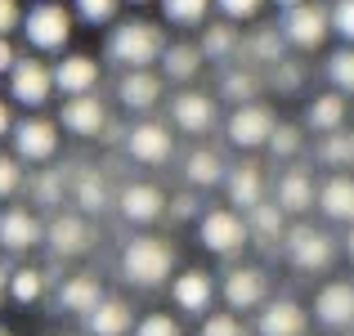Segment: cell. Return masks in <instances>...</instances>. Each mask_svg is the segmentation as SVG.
Returning a JSON list of instances; mask_svg holds the SVG:
<instances>
[{"mask_svg": "<svg viewBox=\"0 0 354 336\" xmlns=\"http://www.w3.org/2000/svg\"><path fill=\"white\" fill-rule=\"evenodd\" d=\"M175 265H180L175 242L157 238V233H139V238H130L126 247H121V278L135 283V287H162V283H171Z\"/></svg>", "mask_w": 354, "mask_h": 336, "instance_id": "6da1fadb", "label": "cell"}, {"mask_svg": "<svg viewBox=\"0 0 354 336\" xmlns=\"http://www.w3.org/2000/svg\"><path fill=\"white\" fill-rule=\"evenodd\" d=\"M104 50L117 68H153L166 50V32L153 18H121V23H113Z\"/></svg>", "mask_w": 354, "mask_h": 336, "instance_id": "7a4b0ae2", "label": "cell"}, {"mask_svg": "<svg viewBox=\"0 0 354 336\" xmlns=\"http://www.w3.org/2000/svg\"><path fill=\"white\" fill-rule=\"evenodd\" d=\"M72 27H77V14L63 0H36L32 9H23V41L45 59L72 45Z\"/></svg>", "mask_w": 354, "mask_h": 336, "instance_id": "3957f363", "label": "cell"}, {"mask_svg": "<svg viewBox=\"0 0 354 336\" xmlns=\"http://www.w3.org/2000/svg\"><path fill=\"white\" fill-rule=\"evenodd\" d=\"M283 41L301 54H314L328 45L332 36V5H319V0H301V5L283 9V23H278Z\"/></svg>", "mask_w": 354, "mask_h": 336, "instance_id": "277c9868", "label": "cell"}, {"mask_svg": "<svg viewBox=\"0 0 354 336\" xmlns=\"http://www.w3.org/2000/svg\"><path fill=\"white\" fill-rule=\"evenodd\" d=\"M9 104L41 112L54 95V68L45 63V54H18V63L9 68Z\"/></svg>", "mask_w": 354, "mask_h": 336, "instance_id": "5b68a950", "label": "cell"}, {"mask_svg": "<svg viewBox=\"0 0 354 336\" xmlns=\"http://www.w3.org/2000/svg\"><path fill=\"white\" fill-rule=\"evenodd\" d=\"M283 251L301 274H328V269L337 265V242H332V233L314 229V224H292V229L283 233Z\"/></svg>", "mask_w": 354, "mask_h": 336, "instance_id": "8992f818", "label": "cell"}, {"mask_svg": "<svg viewBox=\"0 0 354 336\" xmlns=\"http://www.w3.org/2000/svg\"><path fill=\"white\" fill-rule=\"evenodd\" d=\"M198 242L211 251V256H238L242 247L251 242V224L238 207H220V211H207L198 220Z\"/></svg>", "mask_w": 354, "mask_h": 336, "instance_id": "52a82bcc", "label": "cell"}, {"mask_svg": "<svg viewBox=\"0 0 354 336\" xmlns=\"http://www.w3.org/2000/svg\"><path fill=\"white\" fill-rule=\"evenodd\" d=\"M274 108L251 99V104H234V112L225 117V139L238 148V153H256V148L269 144V130H274Z\"/></svg>", "mask_w": 354, "mask_h": 336, "instance_id": "ba28073f", "label": "cell"}, {"mask_svg": "<svg viewBox=\"0 0 354 336\" xmlns=\"http://www.w3.org/2000/svg\"><path fill=\"white\" fill-rule=\"evenodd\" d=\"M9 139H14V153L23 157L27 166H50L54 157H59V121L41 117V112L14 121Z\"/></svg>", "mask_w": 354, "mask_h": 336, "instance_id": "9c48e42d", "label": "cell"}, {"mask_svg": "<svg viewBox=\"0 0 354 336\" xmlns=\"http://www.w3.org/2000/svg\"><path fill=\"white\" fill-rule=\"evenodd\" d=\"M220 301H225L229 310H238V314L260 310V305L269 301V274L256 269V265H234L225 274V283H220Z\"/></svg>", "mask_w": 354, "mask_h": 336, "instance_id": "30bf717a", "label": "cell"}, {"mask_svg": "<svg viewBox=\"0 0 354 336\" xmlns=\"http://www.w3.org/2000/svg\"><path fill=\"white\" fill-rule=\"evenodd\" d=\"M59 126L77 139H99L108 130V104L90 90V95H68L59 108Z\"/></svg>", "mask_w": 354, "mask_h": 336, "instance_id": "8fae6325", "label": "cell"}, {"mask_svg": "<svg viewBox=\"0 0 354 336\" xmlns=\"http://www.w3.org/2000/svg\"><path fill=\"white\" fill-rule=\"evenodd\" d=\"M126 153L135 157L139 166H162L175 157V135L171 126H162V121H135V126L126 130Z\"/></svg>", "mask_w": 354, "mask_h": 336, "instance_id": "7c38bea8", "label": "cell"}, {"mask_svg": "<svg viewBox=\"0 0 354 336\" xmlns=\"http://www.w3.org/2000/svg\"><path fill=\"white\" fill-rule=\"evenodd\" d=\"M41 242H45V220L36 216V211L14 207V202L0 211V251H9V256H23V251L41 247Z\"/></svg>", "mask_w": 354, "mask_h": 336, "instance_id": "4fadbf2b", "label": "cell"}, {"mask_svg": "<svg viewBox=\"0 0 354 336\" xmlns=\"http://www.w3.org/2000/svg\"><path fill=\"white\" fill-rule=\"evenodd\" d=\"M314 319L328 332H354V283L337 278V283H323L314 296Z\"/></svg>", "mask_w": 354, "mask_h": 336, "instance_id": "5bb4252c", "label": "cell"}, {"mask_svg": "<svg viewBox=\"0 0 354 336\" xmlns=\"http://www.w3.org/2000/svg\"><path fill=\"white\" fill-rule=\"evenodd\" d=\"M171 121L184 135H211V130L220 126V108H216V99L202 95V90H180V95L171 99Z\"/></svg>", "mask_w": 354, "mask_h": 336, "instance_id": "9a60e30c", "label": "cell"}, {"mask_svg": "<svg viewBox=\"0 0 354 336\" xmlns=\"http://www.w3.org/2000/svg\"><path fill=\"white\" fill-rule=\"evenodd\" d=\"M162 86H166V77L153 72V68H121L117 104L126 112H148V108H157V99H162Z\"/></svg>", "mask_w": 354, "mask_h": 336, "instance_id": "2e32d148", "label": "cell"}, {"mask_svg": "<svg viewBox=\"0 0 354 336\" xmlns=\"http://www.w3.org/2000/svg\"><path fill=\"white\" fill-rule=\"evenodd\" d=\"M310 332V314H305L301 301H265L256 314V336H305Z\"/></svg>", "mask_w": 354, "mask_h": 336, "instance_id": "e0dca14e", "label": "cell"}, {"mask_svg": "<svg viewBox=\"0 0 354 336\" xmlns=\"http://www.w3.org/2000/svg\"><path fill=\"white\" fill-rule=\"evenodd\" d=\"M99 81H104V68H99V59H90V54H59V63H54V90H59L63 99L90 95V90H99Z\"/></svg>", "mask_w": 354, "mask_h": 336, "instance_id": "ac0fdd59", "label": "cell"}, {"mask_svg": "<svg viewBox=\"0 0 354 336\" xmlns=\"http://www.w3.org/2000/svg\"><path fill=\"white\" fill-rule=\"evenodd\" d=\"M216 278L207 274V269H184V274L171 278V301L180 305L184 314H211V305H216Z\"/></svg>", "mask_w": 354, "mask_h": 336, "instance_id": "d6986e66", "label": "cell"}, {"mask_svg": "<svg viewBox=\"0 0 354 336\" xmlns=\"http://www.w3.org/2000/svg\"><path fill=\"white\" fill-rule=\"evenodd\" d=\"M117 211H121V220H130V224H157L166 216V193L148 180H135L117 193Z\"/></svg>", "mask_w": 354, "mask_h": 336, "instance_id": "ffe728a7", "label": "cell"}, {"mask_svg": "<svg viewBox=\"0 0 354 336\" xmlns=\"http://www.w3.org/2000/svg\"><path fill=\"white\" fill-rule=\"evenodd\" d=\"M95 242V229L86 224V216H54L45 224V247L54 256H81Z\"/></svg>", "mask_w": 354, "mask_h": 336, "instance_id": "44dd1931", "label": "cell"}, {"mask_svg": "<svg viewBox=\"0 0 354 336\" xmlns=\"http://www.w3.org/2000/svg\"><path fill=\"white\" fill-rule=\"evenodd\" d=\"M225 193H229V207L251 211L260 198H265V171H260L251 157H242L238 166H229V171H225Z\"/></svg>", "mask_w": 354, "mask_h": 336, "instance_id": "7402d4cb", "label": "cell"}, {"mask_svg": "<svg viewBox=\"0 0 354 336\" xmlns=\"http://www.w3.org/2000/svg\"><path fill=\"white\" fill-rule=\"evenodd\" d=\"M274 202L287 211V216H305V211L319 202V184H314L310 171H301V166H292V171L278 175V189H274Z\"/></svg>", "mask_w": 354, "mask_h": 336, "instance_id": "603a6c76", "label": "cell"}, {"mask_svg": "<svg viewBox=\"0 0 354 336\" xmlns=\"http://www.w3.org/2000/svg\"><path fill=\"white\" fill-rule=\"evenodd\" d=\"M86 328H90V336H130L135 332V310H130V301H121V296H104V301L86 314Z\"/></svg>", "mask_w": 354, "mask_h": 336, "instance_id": "cb8c5ba5", "label": "cell"}, {"mask_svg": "<svg viewBox=\"0 0 354 336\" xmlns=\"http://www.w3.org/2000/svg\"><path fill=\"white\" fill-rule=\"evenodd\" d=\"M162 77L171 81V86H189V81H198L202 63H207V54H202V45H189V41H175L162 50Z\"/></svg>", "mask_w": 354, "mask_h": 336, "instance_id": "d4e9b609", "label": "cell"}, {"mask_svg": "<svg viewBox=\"0 0 354 336\" xmlns=\"http://www.w3.org/2000/svg\"><path fill=\"white\" fill-rule=\"evenodd\" d=\"M319 211L328 220H337V224L354 220V175L337 171V175H328V180L319 184Z\"/></svg>", "mask_w": 354, "mask_h": 336, "instance_id": "484cf974", "label": "cell"}, {"mask_svg": "<svg viewBox=\"0 0 354 336\" xmlns=\"http://www.w3.org/2000/svg\"><path fill=\"white\" fill-rule=\"evenodd\" d=\"M104 301V283H99L95 274H72V278H63V287H59V305L68 314H81L86 319L95 305Z\"/></svg>", "mask_w": 354, "mask_h": 336, "instance_id": "4316f807", "label": "cell"}, {"mask_svg": "<svg viewBox=\"0 0 354 336\" xmlns=\"http://www.w3.org/2000/svg\"><path fill=\"white\" fill-rule=\"evenodd\" d=\"M346 95L341 90H328V95H314L310 104H305V126L314 130V135H328V130H341L346 126Z\"/></svg>", "mask_w": 354, "mask_h": 336, "instance_id": "83f0119b", "label": "cell"}, {"mask_svg": "<svg viewBox=\"0 0 354 336\" xmlns=\"http://www.w3.org/2000/svg\"><path fill=\"white\" fill-rule=\"evenodd\" d=\"M225 157L216 153V148H193L189 162H184V180L193 184V189H216V184H225Z\"/></svg>", "mask_w": 354, "mask_h": 336, "instance_id": "f1b7e54d", "label": "cell"}, {"mask_svg": "<svg viewBox=\"0 0 354 336\" xmlns=\"http://www.w3.org/2000/svg\"><path fill=\"white\" fill-rule=\"evenodd\" d=\"M238 54H247L251 68H269V63H278L287 54V41H283L278 27H256L251 36H242V50Z\"/></svg>", "mask_w": 354, "mask_h": 336, "instance_id": "f546056e", "label": "cell"}, {"mask_svg": "<svg viewBox=\"0 0 354 336\" xmlns=\"http://www.w3.org/2000/svg\"><path fill=\"white\" fill-rule=\"evenodd\" d=\"M202 54L207 59H234L242 50V36H238V23L234 18H220V23H202Z\"/></svg>", "mask_w": 354, "mask_h": 336, "instance_id": "4dcf8cb0", "label": "cell"}, {"mask_svg": "<svg viewBox=\"0 0 354 336\" xmlns=\"http://www.w3.org/2000/svg\"><path fill=\"white\" fill-rule=\"evenodd\" d=\"M260 90H265V72L260 68H229L220 77V95L229 104H251V99H260Z\"/></svg>", "mask_w": 354, "mask_h": 336, "instance_id": "1f68e13d", "label": "cell"}, {"mask_svg": "<svg viewBox=\"0 0 354 336\" xmlns=\"http://www.w3.org/2000/svg\"><path fill=\"white\" fill-rule=\"evenodd\" d=\"M314 157H319L323 166H337V171H350L354 166V130H328V135L319 139V148H314Z\"/></svg>", "mask_w": 354, "mask_h": 336, "instance_id": "d6a6232c", "label": "cell"}, {"mask_svg": "<svg viewBox=\"0 0 354 336\" xmlns=\"http://www.w3.org/2000/svg\"><path fill=\"white\" fill-rule=\"evenodd\" d=\"M247 224H251V233H256V238L278 242V238L287 233V211L278 207V202H265V198H260L256 207L247 211Z\"/></svg>", "mask_w": 354, "mask_h": 336, "instance_id": "836d02e7", "label": "cell"}, {"mask_svg": "<svg viewBox=\"0 0 354 336\" xmlns=\"http://www.w3.org/2000/svg\"><path fill=\"white\" fill-rule=\"evenodd\" d=\"M9 301L14 305H36L45 301V274L36 265H18L14 274H9Z\"/></svg>", "mask_w": 354, "mask_h": 336, "instance_id": "e575fe53", "label": "cell"}, {"mask_svg": "<svg viewBox=\"0 0 354 336\" xmlns=\"http://www.w3.org/2000/svg\"><path fill=\"white\" fill-rule=\"evenodd\" d=\"M323 72H328V86L341 90V95L354 99V45L341 41V50L328 54V63H323Z\"/></svg>", "mask_w": 354, "mask_h": 336, "instance_id": "d590c367", "label": "cell"}, {"mask_svg": "<svg viewBox=\"0 0 354 336\" xmlns=\"http://www.w3.org/2000/svg\"><path fill=\"white\" fill-rule=\"evenodd\" d=\"M72 198H77V207L86 211V216H95V211H104L108 202V184H104V175H95V171H86V175H77V184H72Z\"/></svg>", "mask_w": 354, "mask_h": 336, "instance_id": "8d00e7d4", "label": "cell"}, {"mask_svg": "<svg viewBox=\"0 0 354 336\" xmlns=\"http://www.w3.org/2000/svg\"><path fill=\"white\" fill-rule=\"evenodd\" d=\"M265 86L278 90V95H296V90L305 86V63H296V59H287V54H283L278 63H269Z\"/></svg>", "mask_w": 354, "mask_h": 336, "instance_id": "74e56055", "label": "cell"}, {"mask_svg": "<svg viewBox=\"0 0 354 336\" xmlns=\"http://www.w3.org/2000/svg\"><path fill=\"white\" fill-rule=\"evenodd\" d=\"M211 5H216V0H162V14H166V23H175V27H202Z\"/></svg>", "mask_w": 354, "mask_h": 336, "instance_id": "f35d334b", "label": "cell"}, {"mask_svg": "<svg viewBox=\"0 0 354 336\" xmlns=\"http://www.w3.org/2000/svg\"><path fill=\"white\" fill-rule=\"evenodd\" d=\"M117 9H121V0H72V14H77L86 27L117 23Z\"/></svg>", "mask_w": 354, "mask_h": 336, "instance_id": "ab89813d", "label": "cell"}, {"mask_svg": "<svg viewBox=\"0 0 354 336\" xmlns=\"http://www.w3.org/2000/svg\"><path fill=\"white\" fill-rule=\"evenodd\" d=\"M301 144H305V135H301V126H292V121H274V130H269V153L274 157H296L301 153Z\"/></svg>", "mask_w": 354, "mask_h": 336, "instance_id": "60d3db41", "label": "cell"}, {"mask_svg": "<svg viewBox=\"0 0 354 336\" xmlns=\"http://www.w3.org/2000/svg\"><path fill=\"white\" fill-rule=\"evenodd\" d=\"M198 336H251V328L238 319V310H225V314H202Z\"/></svg>", "mask_w": 354, "mask_h": 336, "instance_id": "b9f144b4", "label": "cell"}, {"mask_svg": "<svg viewBox=\"0 0 354 336\" xmlns=\"http://www.w3.org/2000/svg\"><path fill=\"white\" fill-rule=\"evenodd\" d=\"M23 193V157L0 153V202H14Z\"/></svg>", "mask_w": 354, "mask_h": 336, "instance_id": "7bdbcfd3", "label": "cell"}, {"mask_svg": "<svg viewBox=\"0 0 354 336\" xmlns=\"http://www.w3.org/2000/svg\"><path fill=\"white\" fill-rule=\"evenodd\" d=\"M135 336H184V328L171 314H144V319L135 323Z\"/></svg>", "mask_w": 354, "mask_h": 336, "instance_id": "ee69618b", "label": "cell"}, {"mask_svg": "<svg viewBox=\"0 0 354 336\" xmlns=\"http://www.w3.org/2000/svg\"><path fill=\"white\" fill-rule=\"evenodd\" d=\"M216 9H220V18H234V23H256L265 0H216Z\"/></svg>", "mask_w": 354, "mask_h": 336, "instance_id": "f6af8a7d", "label": "cell"}, {"mask_svg": "<svg viewBox=\"0 0 354 336\" xmlns=\"http://www.w3.org/2000/svg\"><path fill=\"white\" fill-rule=\"evenodd\" d=\"M332 32L354 45V0H332Z\"/></svg>", "mask_w": 354, "mask_h": 336, "instance_id": "bcb514c9", "label": "cell"}, {"mask_svg": "<svg viewBox=\"0 0 354 336\" xmlns=\"http://www.w3.org/2000/svg\"><path fill=\"white\" fill-rule=\"evenodd\" d=\"M32 189H36V202H45V207H59V202H63V175L50 171V175H41Z\"/></svg>", "mask_w": 354, "mask_h": 336, "instance_id": "7dc6e473", "label": "cell"}, {"mask_svg": "<svg viewBox=\"0 0 354 336\" xmlns=\"http://www.w3.org/2000/svg\"><path fill=\"white\" fill-rule=\"evenodd\" d=\"M23 27V0H0V36H14Z\"/></svg>", "mask_w": 354, "mask_h": 336, "instance_id": "c3c4849f", "label": "cell"}, {"mask_svg": "<svg viewBox=\"0 0 354 336\" xmlns=\"http://www.w3.org/2000/svg\"><path fill=\"white\" fill-rule=\"evenodd\" d=\"M166 211H171L175 220H193V216H198V198H193V193H180V198H175Z\"/></svg>", "mask_w": 354, "mask_h": 336, "instance_id": "681fc988", "label": "cell"}, {"mask_svg": "<svg viewBox=\"0 0 354 336\" xmlns=\"http://www.w3.org/2000/svg\"><path fill=\"white\" fill-rule=\"evenodd\" d=\"M18 63V50H14V36H0V77H9V68Z\"/></svg>", "mask_w": 354, "mask_h": 336, "instance_id": "f907efd6", "label": "cell"}, {"mask_svg": "<svg viewBox=\"0 0 354 336\" xmlns=\"http://www.w3.org/2000/svg\"><path fill=\"white\" fill-rule=\"evenodd\" d=\"M14 108H9V99H0V139H9V130H14Z\"/></svg>", "mask_w": 354, "mask_h": 336, "instance_id": "816d5d0a", "label": "cell"}, {"mask_svg": "<svg viewBox=\"0 0 354 336\" xmlns=\"http://www.w3.org/2000/svg\"><path fill=\"white\" fill-rule=\"evenodd\" d=\"M5 296H9V269L0 265V305H5Z\"/></svg>", "mask_w": 354, "mask_h": 336, "instance_id": "f5cc1de1", "label": "cell"}, {"mask_svg": "<svg viewBox=\"0 0 354 336\" xmlns=\"http://www.w3.org/2000/svg\"><path fill=\"white\" fill-rule=\"evenodd\" d=\"M346 256L354 260V220H350V229H346Z\"/></svg>", "mask_w": 354, "mask_h": 336, "instance_id": "db71d44e", "label": "cell"}, {"mask_svg": "<svg viewBox=\"0 0 354 336\" xmlns=\"http://www.w3.org/2000/svg\"><path fill=\"white\" fill-rule=\"evenodd\" d=\"M274 5H278V9H292V5H301V0H274Z\"/></svg>", "mask_w": 354, "mask_h": 336, "instance_id": "11a10c76", "label": "cell"}, {"mask_svg": "<svg viewBox=\"0 0 354 336\" xmlns=\"http://www.w3.org/2000/svg\"><path fill=\"white\" fill-rule=\"evenodd\" d=\"M0 336H14V332H9V328H5V323H0Z\"/></svg>", "mask_w": 354, "mask_h": 336, "instance_id": "9f6ffc18", "label": "cell"}, {"mask_svg": "<svg viewBox=\"0 0 354 336\" xmlns=\"http://www.w3.org/2000/svg\"><path fill=\"white\" fill-rule=\"evenodd\" d=\"M130 5H153V0H130Z\"/></svg>", "mask_w": 354, "mask_h": 336, "instance_id": "6f0895ef", "label": "cell"}]
</instances>
